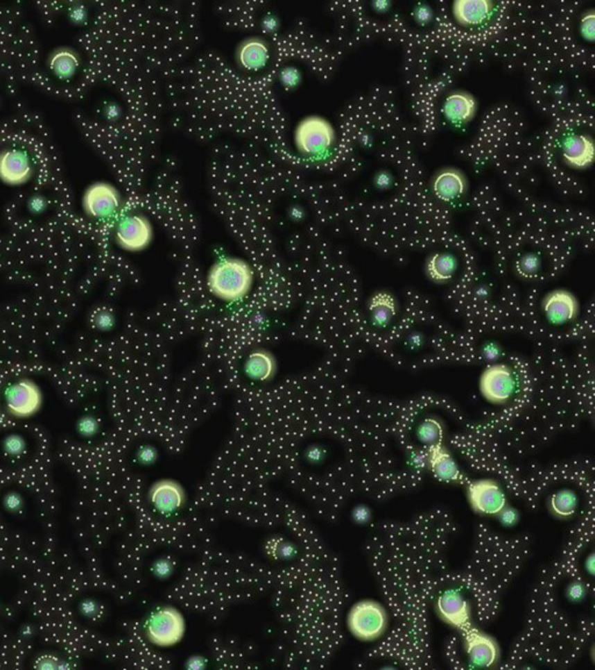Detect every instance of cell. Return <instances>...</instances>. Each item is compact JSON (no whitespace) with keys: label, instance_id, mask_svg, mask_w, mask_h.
Wrapping results in <instances>:
<instances>
[{"label":"cell","instance_id":"1","mask_svg":"<svg viewBox=\"0 0 595 670\" xmlns=\"http://www.w3.org/2000/svg\"><path fill=\"white\" fill-rule=\"evenodd\" d=\"M254 284V271L248 262L226 258L212 267L207 276L208 289L221 301L233 303L247 297Z\"/></svg>","mask_w":595,"mask_h":670},{"label":"cell","instance_id":"2","mask_svg":"<svg viewBox=\"0 0 595 670\" xmlns=\"http://www.w3.org/2000/svg\"><path fill=\"white\" fill-rule=\"evenodd\" d=\"M187 630L183 613L175 606L165 605L155 610L146 623V635L153 645L173 647L182 642Z\"/></svg>","mask_w":595,"mask_h":670},{"label":"cell","instance_id":"3","mask_svg":"<svg viewBox=\"0 0 595 670\" xmlns=\"http://www.w3.org/2000/svg\"><path fill=\"white\" fill-rule=\"evenodd\" d=\"M4 401L8 416L18 420L29 419L42 409L44 391L32 378H20L5 389Z\"/></svg>","mask_w":595,"mask_h":670},{"label":"cell","instance_id":"4","mask_svg":"<svg viewBox=\"0 0 595 670\" xmlns=\"http://www.w3.org/2000/svg\"><path fill=\"white\" fill-rule=\"evenodd\" d=\"M336 137L335 128L321 115H309L298 122L294 129V142L304 154L316 155L331 147Z\"/></svg>","mask_w":595,"mask_h":670},{"label":"cell","instance_id":"5","mask_svg":"<svg viewBox=\"0 0 595 670\" xmlns=\"http://www.w3.org/2000/svg\"><path fill=\"white\" fill-rule=\"evenodd\" d=\"M388 616L384 608L372 602L362 601L352 606L348 614V628L356 638L371 642L384 633Z\"/></svg>","mask_w":595,"mask_h":670},{"label":"cell","instance_id":"6","mask_svg":"<svg viewBox=\"0 0 595 670\" xmlns=\"http://www.w3.org/2000/svg\"><path fill=\"white\" fill-rule=\"evenodd\" d=\"M513 370L503 363H492L481 373L479 390L483 397L493 404H503L515 390Z\"/></svg>","mask_w":595,"mask_h":670},{"label":"cell","instance_id":"7","mask_svg":"<svg viewBox=\"0 0 595 670\" xmlns=\"http://www.w3.org/2000/svg\"><path fill=\"white\" fill-rule=\"evenodd\" d=\"M154 230L150 220L141 215H127L119 221L115 242L126 251H141L150 244Z\"/></svg>","mask_w":595,"mask_h":670},{"label":"cell","instance_id":"8","mask_svg":"<svg viewBox=\"0 0 595 670\" xmlns=\"http://www.w3.org/2000/svg\"><path fill=\"white\" fill-rule=\"evenodd\" d=\"M120 204L121 196L118 189L105 182L92 184L83 196V210L91 218H108L118 211Z\"/></svg>","mask_w":595,"mask_h":670},{"label":"cell","instance_id":"9","mask_svg":"<svg viewBox=\"0 0 595 670\" xmlns=\"http://www.w3.org/2000/svg\"><path fill=\"white\" fill-rule=\"evenodd\" d=\"M467 496L472 509L481 514H499L507 504L501 487L492 480H474L469 484Z\"/></svg>","mask_w":595,"mask_h":670},{"label":"cell","instance_id":"10","mask_svg":"<svg viewBox=\"0 0 595 670\" xmlns=\"http://www.w3.org/2000/svg\"><path fill=\"white\" fill-rule=\"evenodd\" d=\"M462 635L465 640L466 652L474 666L488 668L498 662L500 649L491 635H486L472 625L462 631Z\"/></svg>","mask_w":595,"mask_h":670},{"label":"cell","instance_id":"11","mask_svg":"<svg viewBox=\"0 0 595 670\" xmlns=\"http://www.w3.org/2000/svg\"><path fill=\"white\" fill-rule=\"evenodd\" d=\"M542 308L550 323L563 325L577 318L579 303L577 297L570 291L555 289L543 298Z\"/></svg>","mask_w":595,"mask_h":670},{"label":"cell","instance_id":"12","mask_svg":"<svg viewBox=\"0 0 595 670\" xmlns=\"http://www.w3.org/2000/svg\"><path fill=\"white\" fill-rule=\"evenodd\" d=\"M148 497L151 505L158 512L164 514L176 512L187 502V494L182 484L170 478H163L153 483Z\"/></svg>","mask_w":595,"mask_h":670},{"label":"cell","instance_id":"13","mask_svg":"<svg viewBox=\"0 0 595 670\" xmlns=\"http://www.w3.org/2000/svg\"><path fill=\"white\" fill-rule=\"evenodd\" d=\"M435 196L443 201H452L463 197L469 189L465 172L456 167H443L431 180Z\"/></svg>","mask_w":595,"mask_h":670},{"label":"cell","instance_id":"14","mask_svg":"<svg viewBox=\"0 0 595 670\" xmlns=\"http://www.w3.org/2000/svg\"><path fill=\"white\" fill-rule=\"evenodd\" d=\"M438 614L445 623L462 632L472 625L469 603L456 590H448L438 601Z\"/></svg>","mask_w":595,"mask_h":670},{"label":"cell","instance_id":"15","mask_svg":"<svg viewBox=\"0 0 595 670\" xmlns=\"http://www.w3.org/2000/svg\"><path fill=\"white\" fill-rule=\"evenodd\" d=\"M28 155L20 149H5L0 153V180L8 185H21L32 177Z\"/></svg>","mask_w":595,"mask_h":670},{"label":"cell","instance_id":"16","mask_svg":"<svg viewBox=\"0 0 595 670\" xmlns=\"http://www.w3.org/2000/svg\"><path fill=\"white\" fill-rule=\"evenodd\" d=\"M594 141L586 134H571L562 144L563 160L574 169H587L594 162Z\"/></svg>","mask_w":595,"mask_h":670},{"label":"cell","instance_id":"17","mask_svg":"<svg viewBox=\"0 0 595 670\" xmlns=\"http://www.w3.org/2000/svg\"><path fill=\"white\" fill-rule=\"evenodd\" d=\"M442 111L454 125H465L477 115V98L467 91H454L445 98Z\"/></svg>","mask_w":595,"mask_h":670},{"label":"cell","instance_id":"18","mask_svg":"<svg viewBox=\"0 0 595 670\" xmlns=\"http://www.w3.org/2000/svg\"><path fill=\"white\" fill-rule=\"evenodd\" d=\"M494 8L491 0H456L452 4V15L460 25L474 27L484 24Z\"/></svg>","mask_w":595,"mask_h":670},{"label":"cell","instance_id":"19","mask_svg":"<svg viewBox=\"0 0 595 670\" xmlns=\"http://www.w3.org/2000/svg\"><path fill=\"white\" fill-rule=\"evenodd\" d=\"M269 44L261 36L247 37L237 47V61L248 70L263 68L269 61Z\"/></svg>","mask_w":595,"mask_h":670},{"label":"cell","instance_id":"20","mask_svg":"<svg viewBox=\"0 0 595 670\" xmlns=\"http://www.w3.org/2000/svg\"><path fill=\"white\" fill-rule=\"evenodd\" d=\"M427 455V463L438 480L445 482H458L462 480L463 475L457 463L443 444L428 447Z\"/></svg>","mask_w":595,"mask_h":670},{"label":"cell","instance_id":"21","mask_svg":"<svg viewBox=\"0 0 595 670\" xmlns=\"http://www.w3.org/2000/svg\"><path fill=\"white\" fill-rule=\"evenodd\" d=\"M276 371V358L271 351L263 348L251 351L244 362L245 376L255 382H269L275 377Z\"/></svg>","mask_w":595,"mask_h":670},{"label":"cell","instance_id":"22","mask_svg":"<svg viewBox=\"0 0 595 670\" xmlns=\"http://www.w3.org/2000/svg\"><path fill=\"white\" fill-rule=\"evenodd\" d=\"M398 304L395 296L388 291H378L370 298L369 312L373 325L384 328L395 319Z\"/></svg>","mask_w":595,"mask_h":670},{"label":"cell","instance_id":"23","mask_svg":"<svg viewBox=\"0 0 595 670\" xmlns=\"http://www.w3.org/2000/svg\"><path fill=\"white\" fill-rule=\"evenodd\" d=\"M457 270V258L451 253H435L426 263L427 276L435 283H447Z\"/></svg>","mask_w":595,"mask_h":670},{"label":"cell","instance_id":"24","mask_svg":"<svg viewBox=\"0 0 595 670\" xmlns=\"http://www.w3.org/2000/svg\"><path fill=\"white\" fill-rule=\"evenodd\" d=\"M48 65L51 72L60 78H70L78 69L79 56L72 48L60 47L51 53Z\"/></svg>","mask_w":595,"mask_h":670},{"label":"cell","instance_id":"25","mask_svg":"<svg viewBox=\"0 0 595 670\" xmlns=\"http://www.w3.org/2000/svg\"><path fill=\"white\" fill-rule=\"evenodd\" d=\"M577 506L578 499L574 491H560L550 499V509L552 513L560 518H569L574 514Z\"/></svg>","mask_w":595,"mask_h":670},{"label":"cell","instance_id":"26","mask_svg":"<svg viewBox=\"0 0 595 670\" xmlns=\"http://www.w3.org/2000/svg\"><path fill=\"white\" fill-rule=\"evenodd\" d=\"M417 437L426 447H433L436 444H442L443 441V425L441 421L435 418H427L423 420L417 427Z\"/></svg>","mask_w":595,"mask_h":670},{"label":"cell","instance_id":"27","mask_svg":"<svg viewBox=\"0 0 595 670\" xmlns=\"http://www.w3.org/2000/svg\"><path fill=\"white\" fill-rule=\"evenodd\" d=\"M517 274L524 280H533L541 270V258L535 253H526L517 261Z\"/></svg>","mask_w":595,"mask_h":670},{"label":"cell","instance_id":"28","mask_svg":"<svg viewBox=\"0 0 595 670\" xmlns=\"http://www.w3.org/2000/svg\"><path fill=\"white\" fill-rule=\"evenodd\" d=\"M3 451L12 458H20L27 451V441L20 434H8L3 440Z\"/></svg>","mask_w":595,"mask_h":670},{"label":"cell","instance_id":"29","mask_svg":"<svg viewBox=\"0 0 595 670\" xmlns=\"http://www.w3.org/2000/svg\"><path fill=\"white\" fill-rule=\"evenodd\" d=\"M99 421L94 416H84L76 423V430L82 437H94L99 430Z\"/></svg>","mask_w":595,"mask_h":670},{"label":"cell","instance_id":"30","mask_svg":"<svg viewBox=\"0 0 595 670\" xmlns=\"http://www.w3.org/2000/svg\"><path fill=\"white\" fill-rule=\"evenodd\" d=\"M595 12L589 10L583 15L580 20V34L586 41L594 42L595 40Z\"/></svg>","mask_w":595,"mask_h":670},{"label":"cell","instance_id":"31","mask_svg":"<svg viewBox=\"0 0 595 670\" xmlns=\"http://www.w3.org/2000/svg\"><path fill=\"white\" fill-rule=\"evenodd\" d=\"M92 324L96 330L107 332L114 327V316L107 310H99L94 313Z\"/></svg>","mask_w":595,"mask_h":670},{"label":"cell","instance_id":"32","mask_svg":"<svg viewBox=\"0 0 595 670\" xmlns=\"http://www.w3.org/2000/svg\"><path fill=\"white\" fill-rule=\"evenodd\" d=\"M270 554L275 556L277 559H287V558H291V556L294 555L293 546L291 545L290 542H284V540H275V542H271V545L269 546Z\"/></svg>","mask_w":595,"mask_h":670},{"label":"cell","instance_id":"33","mask_svg":"<svg viewBox=\"0 0 595 670\" xmlns=\"http://www.w3.org/2000/svg\"><path fill=\"white\" fill-rule=\"evenodd\" d=\"M279 78L280 82L283 83L284 85L287 86V87H294L302 81V72H299L297 67L287 65L280 70Z\"/></svg>","mask_w":595,"mask_h":670},{"label":"cell","instance_id":"34","mask_svg":"<svg viewBox=\"0 0 595 670\" xmlns=\"http://www.w3.org/2000/svg\"><path fill=\"white\" fill-rule=\"evenodd\" d=\"M3 505L8 512H21L22 508H24V499L19 492L10 491L3 499Z\"/></svg>","mask_w":595,"mask_h":670},{"label":"cell","instance_id":"35","mask_svg":"<svg viewBox=\"0 0 595 670\" xmlns=\"http://www.w3.org/2000/svg\"><path fill=\"white\" fill-rule=\"evenodd\" d=\"M413 17L420 26H426L431 24L434 18V12L431 6L427 4H417L413 11Z\"/></svg>","mask_w":595,"mask_h":670},{"label":"cell","instance_id":"36","mask_svg":"<svg viewBox=\"0 0 595 670\" xmlns=\"http://www.w3.org/2000/svg\"><path fill=\"white\" fill-rule=\"evenodd\" d=\"M373 182H374V185H376L377 189L379 190H388L390 187L393 185V176H392L391 172L388 171V170H380V171L377 172L374 178H373Z\"/></svg>","mask_w":595,"mask_h":670},{"label":"cell","instance_id":"37","mask_svg":"<svg viewBox=\"0 0 595 670\" xmlns=\"http://www.w3.org/2000/svg\"><path fill=\"white\" fill-rule=\"evenodd\" d=\"M173 562L169 559H159L154 563V573L156 576L165 578L173 573Z\"/></svg>","mask_w":595,"mask_h":670},{"label":"cell","instance_id":"38","mask_svg":"<svg viewBox=\"0 0 595 670\" xmlns=\"http://www.w3.org/2000/svg\"><path fill=\"white\" fill-rule=\"evenodd\" d=\"M483 355H484L485 359L488 360V362H497L500 355H501V349L499 347L498 344H493V342H490V344H486L483 348Z\"/></svg>","mask_w":595,"mask_h":670},{"label":"cell","instance_id":"39","mask_svg":"<svg viewBox=\"0 0 595 670\" xmlns=\"http://www.w3.org/2000/svg\"><path fill=\"white\" fill-rule=\"evenodd\" d=\"M28 208L29 211L34 213V215H39V213H42V212L47 208V201H46L44 197H41V196H34V197L29 199Z\"/></svg>","mask_w":595,"mask_h":670},{"label":"cell","instance_id":"40","mask_svg":"<svg viewBox=\"0 0 595 670\" xmlns=\"http://www.w3.org/2000/svg\"><path fill=\"white\" fill-rule=\"evenodd\" d=\"M79 609H80V612L87 617H94L97 614L98 611H99V606H98L97 603L92 601V599H85L80 603L79 605Z\"/></svg>","mask_w":595,"mask_h":670},{"label":"cell","instance_id":"41","mask_svg":"<svg viewBox=\"0 0 595 670\" xmlns=\"http://www.w3.org/2000/svg\"><path fill=\"white\" fill-rule=\"evenodd\" d=\"M500 516V519H501L502 523L505 525H513V524L517 523V513L515 510L508 509V508H505L502 510L501 512L499 513Z\"/></svg>","mask_w":595,"mask_h":670},{"label":"cell","instance_id":"42","mask_svg":"<svg viewBox=\"0 0 595 670\" xmlns=\"http://www.w3.org/2000/svg\"><path fill=\"white\" fill-rule=\"evenodd\" d=\"M354 519L357 523H366L370 519V510L366 506H359L354 510Z\"/></svg>","mask_w":595,"mask_h":670},{"label":"cell","instance_id":"43","mask_svg":"<svg viewBox=\"0 0 595 670\" xmlns=\"http://www.w3.org/2000/svg\"><path fill=\"white\" fill-rule=\"evenodd\" d=\"M139 459L142 463H150L156 459V452L150 447H144L139 453Z\"/></svg>","mask_w":595,"mask_h":670},{"label":"cell","instance_id":"44","mask_svg":"<svg viewBox=\"0 0 595 670\" xmlns=\"http://www.w3.org/2000/svg\"><path fill=\"white\" fill-rule=\"evenodd\" d=\"M263 26H264V29H266L268 32H273V31H276V29L278 28L279 22H278V19H277L276 17L268 15V17H266L264 20H263Z\"/></svg>","mask_w":595,"mask_h":670},{"label":"cell","instance_id":"45","mask_svg":"<svg viewBox=\"0 0 595 670\" xmlns=\"http://www.w3.org/2000/svg\"><path fill=\"white\" fill-rule=\"evenodd\" d=\"M569 595H570L571 598L574 599V601L580 599L583 595H584V588H583V585H578V583L571 585L570 590H569Z\"/></svg>","mask_w":595,"mask_h":670},{"label":"cell","instance_id":"46","mask_svg":"<svg viewBox=\"0 0 595 670\" xmlns=\"http://www.w3.org/2000/svg\"><path fill=\"white\" fill-rule=\"evenodd\" d=\"M423 335L420 333H413L412 335H409L408 344L411 348H419L422 346L423 344Z\"/></svg>","mask_w":595,"mask_h":670},{"label":"cell","instance_id":"47","mask_svg":"<svg viewBox=\"0 0 595 670\" xmlns=\"http://www.w3.org/2000/svg\"><path fill=\"white\" fill-rule=\"evenodd\" d=\"M71 18L75 20V22H83L87 18V12H85V8H75L71 11Z\"/></svg>","mask_w":595,"mask_h":670},{"label":"cell","instance_id":"48","mask_svg":"<svg viewBox=\"0 0 595 670\" xmlns=\"http://www.w3.org/2000/svg\"><path fill=\"white\" fill-rule=\"evenodd\" d=\"M372 6L376 8L378 12H386L388 8H390V6H392V4L390 1H388V0H378V1L372 3Z\"/></svg>","mask_w":595,"mask_h":670},{"label":"cell","instance_id":"49","mask_svg":"<svg viewBox=\"0 0 595 670\" xmlns=\"http://www.w3.org/2000/svg\"><path fill=\"white\" fill-rule=\"evenodd\" d=\"M189 668H193V669H200L204 667L205 661L201 659L200 656H194V658H191L189 660Z\"/></svg>","mask_w":595,"mask_h":670},{"label":"cell","instance_id":"50","mask_svg":"<svg viewBox=\"0 0 595 670\" xmlns=\"http://www.w3.org/2000/svg\"><path fill=\"white\" fill-rule=\"evenodd\" d=\"M477 294L481 298L488 297V289H486V287H481V289H478Z\"/></svg>","mask_w":595,"mask_h":670}]
</instances>
